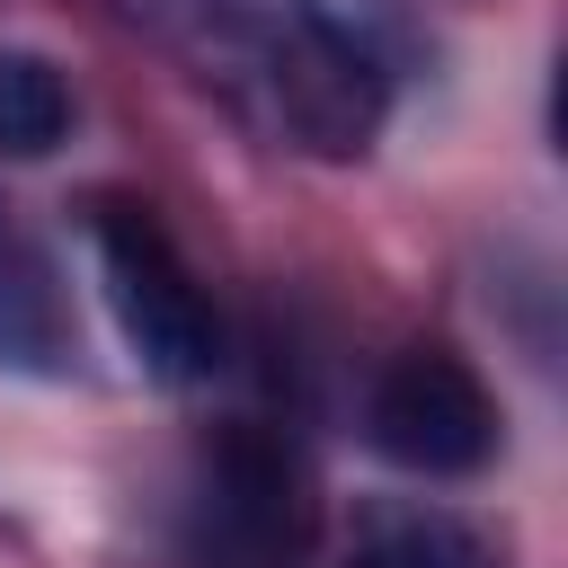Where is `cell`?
<instances>
[{"label":"cell","mask_w":568,"mask_h":568,"mask_svg":"<svg viewBox=\"0 0 568 568\" xmlns=\"http://www.w3.org/2000/svg\"><path fill=\"white\" fill-rule=\"evenodd\" d=\"M204 89L257 115L284 151L364 160L390 115V71L320 0H133Z\"/></svg>","instance_id":"obj_1"},{"label":"cell","mask_w":568,"mask_h":568,"mask_svg":"<svg viewBox=\"0 0 568 568\" xmlns=\"http://www.w3.org/2000/svg\"><path fill=\"white\" fill-rule=\"evenodd\" d=\"M320 524L311 470L266 426H222L186 488V550L195 568H302Z\"/></svg>","instance_id":"obj_2"},{"label":"cell","mask_w":568,"mask_h":568,"mask_svg":"<svg viewBox=\"0 0 568 568\" xmlns=\"http://www.w3.org/2000/svg\"><path fill=\"white\" fill-rule=\"evenodd\" d=\"M89 248H98V293H106L115 337L133 346V364L151 382H204L222 364V320L195 293V275L169 248V231L142 204H98L89 213Z\"/></svg>","instance_id":"obj_3"},{"label":"cell","mask_w":568,"mask_h":568,"mask_svg":"<svg viewBox=\"0 0 568 568\" xmlns=\"http://www.w3.org/2000/svg\"><path fill=\"white\" fill-rule=\"evenodd\" d=\"M364 435L382 462H399L417 479H470L497 453V399L453 346H408L382 364V382L364 399Z\"/></svg>","instance_id":"obj_4"},{"label":"cell","mask_w":568,"mask_h":568,"mask_svg":"<svg viewBox=\"0 0 568 568\" xmlns=\"http://www.w3.org/2000/svg\"><path fill=\"white\" fill-rule=\"evenodd\" d=\"M0 373H71V311L53 284V257L18 231V213L0 204Z\"/></svg>","instance_id":"obj_5"},{"label":"cell","mask_w":568,"mask_h":568,"mask_svg":"<svg viewBox=\"0 0 568 568\" xmlns=\"http://www.w3.org/2000/svg\"><path fill=\"white\" fill-rule=\"evenodd\" d=\"M346 568H506V550L444 506H390V515L355 524Z\"/></svg>","instance_id":"obj_6"},{"label":"cell","mask_w":568,"mask_h":568,"mask_svg":"<svg viewBox=\"0 0 568 568\" xmlns=\"http://www.w3.org/2000/svg\"><path fill=\"white\" fill-rule=\"evenodd\" d=\"M71 115H80V98H71L62 62L36 44H0V160H53L71 142Z\"/></svg>","instance_id":"obj_7"}]
</instances>
